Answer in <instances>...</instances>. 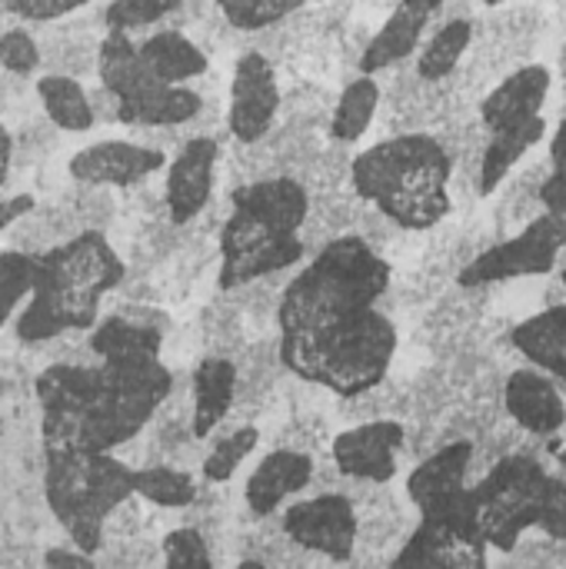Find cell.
I'll use <instances>...</instances> for the list:
<instances>
[{
    "mask_svg": "<svg viewBox=\"0 0 566 569\" xmlns=\"http://www.w3.org/2000/svg\"><path fill=\"white\" fill-rule=\"evenodd\" d=\"M550 213V210H547ZM560 220V233H564V250H566V217H557Z\"/></svg>",
    "mask_w": 566,
    "mask_h": 569,
    "instance_id": "cell-59",
    "label": "cell"
},
{
    "mask_svg": "<svg viewBox=\"0 0 566 569\" xmlns=\"http://www.w3.org/2000/svg\"><path fill=\"white\" fill-rule=\"evenodd\" d=\"M380 107H384V87L374 73H360V77L347 80L337 93V103H334L330 140L354 147L374 127Z\"/></svg>",
    "mask_w": 566,
    "mask_h": 569,
    "instance_id": "cell-30",
    "label": "cell"
},
{
    "mask_svg": "<svg viewBox=\"0 0 566 569\" xmlns=\"http://www.w3.org/2000/svg\"><path fill=\"white\" fill-rule=\"evenodd\" d=\"M107 37V20L100 13H70L53 23H40V47H43V73H67V77H93L100 67V43Z\"/></svg>",
    "mask_w": 566,
    "mask_h": 569,
    "instance_id": "cell-17",
    "label": "cell"
},
{
    "mask_svg": "<svg viewBox=\"0 0 566 569\" xmlns=\"http://www.w3.org/2000/svg\"><path fill=\"white\" fill-rule=\"evenodd\" d=\"M280 523L297 547L320 553L330 563H354L360 513L347 493L320 490L307 500H297L284 510Z\"/></svg>",
    "mask_w": 566,
    "mask_h": 569,
    "instance_id": "cell-9",
    "label": "cell"
},
{
    "mask_svg": "<svg viewBox=\"0 0 566 569\" xmlns=\"http://www.w3.org/2000/svg\"><path fill=\"white\" fill-rule=\"evenodd\" d=\"M510 347L534 367L566 383V300H550L544 310L510 327Z\"/></svg>",
    "mask_w": 566,
    "mask_h": 569,
    "instance_id": "cell-22",
    "label": "cell"
},
{
    "mask_svg": "<svg viewBox=\"0 0 566 569\" xmlns=\"http://www.w3.org/2000/svg\"><path fill=\"white\" fill-rule=\"evenodd\" d=\"M550 173V153L540 160H530L517 167L497 190V207H494V227L500 237H507L514 227L520 230L534 217L544 213V180Z\"/></svg>",
    "mask_w": 566,
    "mask_h": 569,
    "instance_id": "cell-26",
    "label": "cell"
},
{
    "mask_svg": "<svg viewBox=\"0 0 566 569\" xmlns=\"http://www.w3.org/2000/svg\"><path fill=\"white\" fill-rule=\"evenodd\" d=\"M180 0H110L103 7L107 30H123V33H140V30H157Z\"/></svg>",
    "mask_w": 566,
    "mask_h": 569,
    "instance_id": "cell-46",
    "label": "cell"
},
{
    "mask_svg": "<svg viewBox=\"0 0 566 569\" xmlns=\"http://www.w3.org/2000/svg\"><path fill=\"white\" fill-rule=\"evenodd\" d=\"M170 163V153L143 140H97L67 160L70 180L103 183L113 190H130Z\"/></svg>",
    "mask_w": 566,
    "mask_h": 569,
    "instance_id": "cell-14",
    "label": "cell"
},
{
    "mask_svg": "<svg viewBox=\"0 0 566 569\" xmlns=\"http://www.w3.org/2000/svg\"><path fill=\"white\" fill-rule=\"evenodd\" d=\"M0 63L3 70L33 77L37 70H43V47L40 37L27 27H7L0 37Z\"/></svg>",
    "mask_w": 566,
    "mask_h": 569,
    "instance_id": "cell-48",
    "label": "cell"
},
{
    "mask_svg": "<svg viewBox=\"0 0 566 569\" xmlns=\"http://www.w3.org/2000/svg\"><path fill=\"white\" fill-rule=\"evenodd\" d=\"M507 417L534 440H554L566 427V397L554 373L540 367H517L504 380Z\"/></svg>",
    "mask_w": 566,
    "mask_h": 569,
    "instance_id": "cell-15",
    "label": "cell"
},
{
    "mask_svg": "<svg viewBox=\"0 0 566 569\" xmlns=\"http://www.w3.org/2000/svg\"><path fill=\"white\" fill-rule=\"evenodd\" d=\"M560 280H564V283H566V267H564V270H560Z\"/></svg>",
    "mask_w": 566,
    "mask_h": 569,
    "instance_id": "cell-61",
    "label": "cell"
},
{
    "mask_svg": "<svg viewBox=\"0 0 566 569\" xmlns=\"http://www.w3.org/2000/svg\"><path fill=\"white\" fill-rule=\"evenodd\" d=\"M173 383L177 373L160 357L127 363H47L33 373L40 450L117 453L150 427Z\"/></svg>",
    "mask_w": 566,
    "mask_h": 569,
    "instance_id": "cell-1",
    "label": "cell"
},
{
    "mask_svg": "<svg viewBox=\"0 0 566 569\" xmlns=\"http://www.w3.org/2000/svg\"><path fill=\"white\" fill-rule=\"evenodd\" d=\"M137 47L147 73L163 83H193L210 70V53L187 30H147Z\"/></svg>",
    "mask_w": 566,
    "mask_h": 569,
    "instance_id": "cell-23",
    "label": "cell"
},
{
    "mask_svg": "<svg viewBox=\"0 0 566 569\" xmlns=\"http://www.w3.org/2000/svg\"><path fill=\"white\" fill-rule=\"evenodd\" d=\"M163 547V567L170 569H210L217 567V557H214V547L207 540V533L193 523H183V527H173L163 533L160 540Z\"/></svg>",
    "mask_w": 566,
    "mask_h": 569,
    "instance_id": "cell-45",
    "label": "cell"
},
{
    "mask_svg": "<svg viewBox=\"0 0 566 569\" xmlns=\"http://www.w3.org/2000/svg\"><path fill=\"white\" fill-rule=\"evenodd\" d=\"M197 337H200L203 353H220V357H237L254 340L244 313L234 307L230 293H224V290L200 310Z\"/></svg>",
    "mask_w": 566,
    "mask_h": 569,
    "instance_id": "cell-35",
    "label": "cell"
},
{
    "mask_svg": "<svg viewBox=\"0 0 566 569\" xmlns=\"http://www.w3.org/2000/svg\"><path fill=\"white\" fill-rule=\"evenodd\" d=\"M260 440H264V433L257 430V423H240V427L220 423L207 440L210 447H207V457L200 463V480L214 483V487L230 483L234 473L240 470V463L260 447Z\"/></svg>",
    "mask_w": 566,
    "mask_h": 569,
    "instance_id": "cell-34",
    "label": "cell"
},
{
    "mask_svg": "<svg viewBox=\"0 0 566 569\" xmlns=\"http://www.w3.org/2000/svg\"><path fill=\"white\" fill-rule=\"evenodd\" d=\"M547 443H550V450L557 453V463H560V467L566 470V447H564V443H557V440H547Z\"/></svg>",
    "mask_w": 566,
    "mask_h": 569,
    "instance_id": "cell-56",
    "label": "cell"
},
{
    "mask_svg": "<svg viewBox=\"0 0 566 569\" xmlns=\"http://www.w3.org/2000/svg\"><path fill=\"white\" fill-rule=\"evenodd\" d=\"M280 107V67L260 50H240L227 90V133L234 140H260L277 127Z\"/></svg>",
    "mask_w": 566,
    "mask_h": 569,
    "instance_id": "cell-10",
    "label": "cell"
},
{
    "mask_svg": "<svg viewBox=\"0 0 566 569\" xmlns=\"http://www.w3.org/2000/svg\"><path fill=\"white\" fill-rule=\"evenodd\" d=\"M40 563L50 569H90L97 567V557L93 553H87V550H80L77 543H63V547H47L43 553H40Z\"/></svg>",
    "mask_w": 566,
    "mask_h": 569,
    "instance_id": "cell-53",
    "label": "cell"
},
{
    "mask_svg": "<svg viewBox=\"0 0 566 569\" xmlns=\"http://www.w3.org/2000/svg\"><path fill=\"white\" fill-rule=\"evenodd\" d=\"M203 490V480L190 473V467L177 463H143L133 467V493L143 497L157 510H187L197 503Z\"/></svg>",
    "mask_w": 566,
    "mask_h": 569,
    "instance_id": "cell-32",
    "label": "cell"
},
{
    "mask_svg": "<svg viewBox=\"0 0 566 569\" xmlns=\"http://www.w3.org/2000/svg\"><path fill=\"white\" fill-rule=\"evenodd\" d=\"M97 563L100 567H153V563H163V547L143 533V537H133V540H117V543H103V550L97 553Z\"/></svg>",
    "mask_w": 566,
    "mask_h": 569,
    "instance_id": "cell-50",
    "label": "cell"
},
{
    "mask_svg": "<svg viewBox=\"0 0 566 569\" xmlns=\"http://www.w3.org/2000/svg\"><path fill=\"white\" fill-rule=\"evenodd\" d=\"M360 193L354 187L347 190H324V193H310V213L300 227V237L307 243L310 253H317L320 247H327L330 240L344 237L354 230V213H357Z\"/></svg>",
    "mask_w": 566,
    "mask_h": 569,
    "instance_id": "cell-33",
    "label": "cell"
},
{
    "mask_svg": "<svg viewBox=\"0 0 566 569\" xmlns=\"http://www.w3.org/2000/svg\"><path fill=\"white\" fill-rule=\"evenodd\" d=\"M334 410L337 417L354 427V423H367V420H387V417H397V420H407V410H410V380H380L377 387L357 393V397H337L334 400Z\"/></svg>",
    "mask_w": 566,
    "mask_h": 569,
    "instance_id": "cell-37",
    "label": "cell"
},
{
    "mask_svg": "<svg viewBox=\"0 0 566 569\" xmlns=\"http://www.w3.org/2000/svg\"><path fill=\"white\" fill-rule=\"evenodd\" d=\"M227 193H230V213L220 230V253H240L300 233L310 213V190L304 180L290 173L250 180Z\"/></svg>",
    "mask_w": 566,
    "mask_h": 569,
    "instance_id": "cell-7",
    "label": "cell"
},
{
    "mask_svg": "<svg viewBox=\"0 0 566 569\" xmlns=\"http://www.w3.org/2000/svg\"><path fill=\"white\" fill-rule=\"evenodd\" d=\"M220 163H224L220 137H193L180 150L170 153L163 197H167V213L177 227H187L190 220H197L207 210V203L217 197Z\"/></svg>",
    "mask_w": 566,
    "mask_h": 569,
    "instance_id": "cell-11",
    "label": "cell"
},
{
    "mask_svg": "<svg viewBox=\"0 0 566 569\" xmlns=\"http://www.w3.org/2000/svg\"><path fill=\"white\" fill-rule=\"evenodd\" d=\"M37 287V253L7 247L0 253V290H3V327L13 320L17 307Z\"/></svg>",
    "mask_w": 566,
    "mask_h": 569,
    "instance_id": "cell-43",
    "label": "cell"
},
{
    "mask_svg": "<svg viewBox=\"0 0 566 569\" xmlns=\"http://www.w3.org/2000/svg\"><path fill=\"white\" fill-rule=\"evenodd\" d=\"M304 3L307 0H217L224 17L244 33H257V30L297 13Z\"/></svg>",
    "mask_w": 566,
    "mask_h": 569,
    "instance_id": "cell-47",
    "label": "cell"
},
{
    "mask_svg": "<svg viewBox=\"0 0 566 569\" xmlns=\"http://www.w3.org/2000/svg\"><path fill=\"white\" fill-rule=\"evenodd\" d=\"M484 7H500V3H507V0H480Z\"/></svg>",
    "mask_w": 566,
    "mask_h": 569,
    "instance_id": "cell-60",
    "label": "cell"
},
{
    "mask_svg": "<svg viewBox=\"0 0 566 569\" xmlns=\"http://www.w3.org/2000/svg\"><path fill=\"white\" fill-rule=\"evenodd\" d=\"M564 253V233L560 220L554 213H540L530 223H524L517 233H507L494 240L487 250H480L457 277V283L467 287H497L524 277H547L557 270V260Z\"/></svg>",
    "mask_w": 566,
    "mask_h": 569,
    "instance_id": "cell-8",
    "label": "cell"
},
{
    "mask_svg": "<svg viewBox=\"0 0 566 569\" xmlns=\"http://www.w3.org/2000/svg\"><path fill=\"white\" fill-rule=\"evenodd\" d=\"M70 210L77 213L83 230H113V223L120 220V200L113 197V187L103 183H87V180H67L63 190H57Z\"/></svg>",
    "mask_w": 566,
    "mask_h": 569,
    "instance_id": "cell-40",
    "label": "cell"
},
{
    "mask_svg": "<svg viewBox=\"0 0 566 569\" xmlns=\"http://www.w3.org/2000/svg\"><path fill=\"white\" fill-rule=\"evenodd\" d=\"M167 333L147 323H137L123 313H107L93 323L90 330V347L97 360L110 363H127V360H153L163 353Z\"/></svg>",
    "mask_w": 566,
    "mask_h": 569,
    "instance_id": "cell-27",
    "label": "cell"
},
{
    "mask_svg": "<svg viewBox=\"0 0 566 569\" xmlns=\"http://www.w3.org/2000/svg\"><path fill=\"white\" fill-rule=\"evenodd\" d=\"M390 287V257L357 233H344L297 267L280 300L277 333H317L367 307H380Z\"/></svg>",
    "mask_w": 566,
    "mask_h": 569,
    "instance_id": "cell-2",
    "label": "cell"
},
{
    "mask_svg": "<svg viewBox=\"0 0 566 569\" xmlns=\"http://www.w3.org/2000/svg\"><path fill=\"white\" fill-rule=\"evenodd\" d=\"M314 477H317V457L274 447L244 483V507L250 520L277 517L287 500L314 487Z\"/></svg>",
    "mask_w": 566,
    "mask_h": 569,
    "instance_id": "cell-16",
    "label": "cell"
},
{
    "mask_svg": "<svg viewBox=\"0 0 566 569\" xmlns=\"http://www.w3.org/2000/svg\"><path fill=\"white\" fill-rule=\"evenodd\" d=\"M7 233V247H17V250H27V253H43L77 233H83L77 213L70 210V203L53 193L50 200L37 203V210H30L27 217H20Z\"/></svg>",
    "mask_w": 566,
    "mask_h": 569,
    "instance_id": "cell-28",
    "label": "cell"
},
{
    "mask_svg": "<svg viewBox=\"0 0 566 569\" xmlns=\"http://www.w3.org/2000/svg\"><path fill=\"white\" fill-rule=\"evenodd\" d=\"M484 537L510 553L530 530L566 540V480L550 473L534 453L514 450L470 483Z\"/></svg>",
    "mask_w": 566,
    "mask_h": 569,
    "instance_id": "cell-4",
    "label": "cell"
},
{
    "mask_svg": "<svg viewBox=\"0 0 566 569\" xmlns=\"http://www.w3.org/2000/svg\"><path fill=\"white\" fill-rule=\"evenodd\" d=\"M364 3H367V7H390V10H394L400 0H364Z\"/></svg>",
    "mask_w": 566,
    "mask_h": 569,
    "instance_id": "cell-58",
    "label": "cell"
},
{
    "mask_svg": "<svg viewBox=\"0 0 566 569\" xmlns=\"http://www.w3.org/2000/svg\"><path fill=\"white\" fill-rule=\"evenodd\" d=\"M330 427H327V417L320 410H290L287 423L277 427V440L274 447H284V450H300V453H310V457H320L324 450L330 453Z\"/></svg>",
    "mask_w": 566,
    "mask_h": 569,
    "instance_id": "cell-44",
    "label": "cell"
},
{
    "mask_svg": "<svg viewBox=\"0 0 566 569\" xmlns=\"http://www.w3.org/2000/svg\"><path fill=\"white\" fill-rule=\"evenodd\" d=\"M407 453V423L397 417L367 420L340 430L330 443V460L344 477L390 483L400 470V457Z\"/></svg>",
    "mask_w": 566,
    "mask_h": 569,
    "instance_id": "cell-12",
    "label": "cell"
},
{
    "mask_svg": "<svg viewBox=\"0 0 566 569\" xmlns=\"http://www.w3.org/2000/svg\"><path fill=\"white\" fill-rule=\"evenodd\" d=\"M354 157L357 153H350V143L327 140L320 147V153L307 163V170L300 173V180L307 183L310 193L347 190V187H354Z\"/></svg>",
    "mask_w": 566,
    "mask_h": 569,
    "instance_id": "cell-42",
    "label": "cell"
},
{
    "mask_svg": "<svg viewBox=\"0 0 566 569\" xmlns=\"http://www.w3.org/2000/svg\"><path fill=\"white\" fill-rule=\"evenodd\" d=\"M147 500L143 497H127L120 507H113V513L107 517V540L103 543H117V540H133L143 533H153V520L143 513Z\"/></svg>",
    "mask_w": 566,
    "mask_h": 569,
    "instance_id": "cell-52",
    "label": "cell"
},
{
    "mask_svg": "<svg viewBox=\"0 0 566 569\" xmlns=\"http://www.w3.org/2000/svg\"><path fill=\"white\" fill-rule=\"evenodd\" d=\"M97 80L120 97L133 93L140 83L150 80L147 67H143V57H140V47L130 33L123 30H107L103 43H100V67H97ZM157 80V77H153Z\"/></svg>",
    "mask_w": 566,
    "mask_h": 569,
    "instance_id": "cell-36",
    "label": "cell"
},
{
    "mask_svg": "<svg viewBox=\"0 0 566 569\" xmlns=\"http://www.w3.org/2000/svg\"><path fill=\"white\" fill-rule=\"evenodd\" d=\"M37 100L40 110L63 130V133H87L97 123V110L90 90L67 73H40L37 77Z\"/></svg>",
    "mask_w": 566,
    "mask_h": 569,
    "instance_id": "cell-29",
    "label": "cell"
},
{
    "mask_svg": "<svg viewBox=\"0 0 566 569\" xmlns=\"http://www.w3.org/2000/svg\"><path fill=\"white\" fill-rule=\"evenodd\" d=\"M310 257L307 243L300 233L240 250V253H220L217 260V290H234L240 283L270 277V273H284V270H297L304 260Z\"/></svg>",
    "mask_w": 566,
    "mask_h": 569,
    "instance_id": "cell-24",
    "label": "cell"
},
{
    "mask_svg": "<svg viewBox=\"0 0 566 569\" xmlns=\"http://www.w3.org/2000/svg\"><path fill=\"white\" fill-rule=\"evenodd\" d=\"M30 210H37V197L33 193H3V207H0V227L10 230L20 217H27Z\"/></svg>",
    "mask_w": 566,
    "mask_h": 569,
    "instance_id": "cell-54",
    "label": "cell"
},
{
    "mask_svg": "<svg viewBox=\"0 0 566 569\" xmlns=\"http://www.w3.org/2000/svg\"><path fill=\"white\" fill-rule=\"evenodd\" d=\"M474 457H477L474 440H450L434 453L420 457V463L407 477V500L414 503L420 520L444 517L464 500V493L470 490Z\"/></svg>",
    "mask_w": 566,
    "mask_h": 569,
    "instance_id": "cell-13",
    "label": "cell"
},
{
    "mask_svg": "<svg viewBox=\"0 0 566 569\" xmlns=\"http://www.w3.org/2000/svg\"><path fill=\"white\" fill-rule=\"evenodd\" d=\"M554 90V73L544 63H520L510 73H504L477 103L480 120L487 130H500L510 123H524L530 117H540L547 107V97Z\"/></svg>",
    "mask_w": 566,
    "mask_h": 569,
    "instance_id": "cell-18",
    "label": "cell"
},
{
    "mask_svg": "<svg viewBox=\"0 0 566 569\" xmlns=\"http://www.w3.org/2000/svg\"><path fill=\"white\" fill-rule=\"evenodd\" d=\"M437 7H440V0H400L370 40V47L364 53V73L380 77L390 67L414 60L427 40Z\"/></svg>",
    "mask_w": 566,
    "mask_h": 569,
    "instance_id": "cell-19",
    "label": "cell"
},
{
    "mask_svg": "<svg viewBox=\"0 0 566 569\" xmlns=\"http://www.w3.org/2000/svg\"><path fill=\"white\" fill-rule=\"evenodd\" d=\"M474 33H477V20L474 17H457V20L430 27L424 47L414 57L420 77L424 80H447L464 63V57L470 53Z\"/></svg>",
    "mask_w": 566,
    "mask_h": 569,
    "instance_id": "cell-31",
    "label": "cell"
},
{
    "mask_svg": "<svg viewBox=\"0 0 566 569\" xmlns=\"http://www.w3.org/2000/svg\"><path fill=\"white\" fill-rule=\"evenodd\" d=\"M0 157H3V183L10 180V173H13V130H10V123H3V133H0Z\"/></svg>",
    "mask_w": 566,
    "mask_h": 569,
    "instance_id": "cell-55",
    "label": "cell"
},
{
    "mask_svg": "<svg viewBox=\"0 0 566 569\" xmlns=\"http://www.w3.org/2000/svg\"><path fill=\"white\" fill-rule=\"evenodd\" d=\"M40 493L70 543L97 557L107 540V517L133 497V467L120 453H43Z\"/></svg>",
    "mask_w": 566,
    "mask_h": 569,
    "instance_id": "cell-5",
    "label": "cell"
},
{
    "mask_svg": "<svg viewBox=\"0 0 566 569\" xmlns=\"http://www.w3.org/2000/svg\"><path fill=\"white\" fill-rule=\"evenodd\" d=\"M93 0H3V13L7 17H17L23 23H53V20H63L83 7H90Z\"/></svg>",
    "mask_w": 566,
    "mask_h": 569,
    "instance_id": "cell-51",
    "label": "cell"
},
{
    "mask_svg": "<svg viewBox=\"0 0 566 569\" xmlns=\"http://www.w3.org/2000/svg\"><path fill=\"white\" fill-rule=\"evenodd\" d=\"M350 233H357L360 240H367V243H370L374 250H380V253L394 250V247L407 237V230H400V227L384 213V207H380V203L364 200V197H360V203H357L354 230H350Z\"/></svg>",
    "mask_w": 566,
    "mask_h": 569,
    "instance_id": "cell-49",
    "label": "cell"
},
{
    "mask_svg": "<svg viewBox=\"0 0 566 569\" xmlns=\"http://www.w3.org/2000/svg\"><path fill=\"white\" fill-rule=\"evenodd\" d=\"M397 343L394 317L384 307H367L317 333H280V357L294 377L320 383L334 397H357L390 377Z\"/></svg>",
    "mask_w": 566,
    "mask_h": 569,
    "instance_id": "cell-3",
    "label": "cell"
},
{
    "mask_svg": "<svg viewBox=\"0 0 566 569\" xmlns=\"http://www.w3.org/2000/svg\"><path fill=\"white\" fill-rule=\"evenodd\" d=\"M450 180L454 160L430 130L380 137L354 157V190L374 203L404 193L450 190Z\"/></svg>",
    "mask_w": 566,
    "mask_h": 569,
    "instance_id": "cell-6",
    "label": "cell"
},
{
    "mask_svg": "<svg viewBox=\"0 0 566 569\" xmlns=\"http://www.w3.org/2000/svg\"><path fill=\"white\" fill-rule=\"evenodd\" d=\"M334 103H337V93H330L320 80H297L290 90H284V107H280L277 123L330 133Z\"/></svg>",
    "mask_w": 566,
    "mask_h": 569,
    "instance_id": "cell-39",
    "label": "cell"
},
{
    "mask_svg": "<svg viewBox=\"0 0 566 569\" xmlns=\"http://www.w3.org/2000/svg\"><path fill=\"white\" fill-rule=\"evenodd\" d=\"M60 127L40 110L30 113L13 130V170H43V163L60 150Z\"/></svg>",
    "mask_w": 566,
    "mask_h": 569,
    "instance_id": "cell-41",
    "label": "cell"
},
{
    "mask_svg": "<svg viewBox=\"0 0 566 569\" xmlns=\"http://www.w3.org/2000/svg\"><path fill=\"white\" fill-rule=\"evenodd\" d=\"M440 3H444V0H440Z\"/></svg>",
    "mask_w": 566,
    "mask_h": 569,
    "instance_id": "cell-62",
    "label": "cell"
},
{
    "mask_svg": "<svg viewBox=\"0 0 566 569\" xmlns=\"http://www.w3.org/2000/svg\"><path fill=\"white\" fill-rule=\"evenodd\" d=\"M207 93H200L193 83H163V80H147L133 93L120 97V113L117 123L123 127H170L190 120L203 107Z\"/></svg>",
    "mask_w": 566,
    "mask_h": 569,
    "instance_id": "cell-20",
    "label": "cell"
},
{
    "mask_svg": "<svg viewBox=\"0 0 566 569\" xmlns=\"http://www.w3.org/2000/svg\"><path fill=\"white\" fill-rule=\"evenodd\" d=\"M193 390V433L210 440V433L230 417L237 403V360L220 353H200L190 370Z\"/></svg>",
    "mask_w": 566,
    "mask_h": 569,
    "instance_id": "cell-21",
    "label": "cell"
},
{
    "mask_svg": "<svg viewBox=\"0 0 566 569\" xmlns=\"http://www.w3.org/2000/svg\"><path fill=\"white\" fill-rule=\"evenodd\" d=\"M287 273H290V270L270 273V277H260V280H250V283H240V287H234V290H224V293H230L234 307L244 313L250 333H264V330L277 327L280 300H284V290H287V283H290Z\"/></svg>",
    "mask_w": 566,
    "mask_h": 569,
    "instance_id": "cell-38",
    "label": "cell"
},
{
    "mask_svg": "<svg viewBox=\"0 0 566 569\" xmlns=\"http://www.w3.org/2000/svg\"><path fill=\"white\" fill-rule=\"evenodd\" d=\"M547 137V117H530L524 123H510L500 130H490L480 163V193L494 197L500 183L527 160V153Z\"/></svg>",
    "mask_w": 566,
    "mask_h": 569,
    "instance_id": "cell-25",
    "label": "cell"
},
{
    "mask_svg": "<svg viewBox=\"0 0 566 569\" xmlns=\"http://www.w3.org/2000/svg\"><path fill=\"white\" fill-rule=\"evenodd\" d=\"M550 213H554V217H566V190H564V197L550 207Z\"/></svg>",
    "mask_w": 566,
    "mask_h": 569,
    "instance_id": "cell-57",
    "label": "cell"
}]
</instances>
